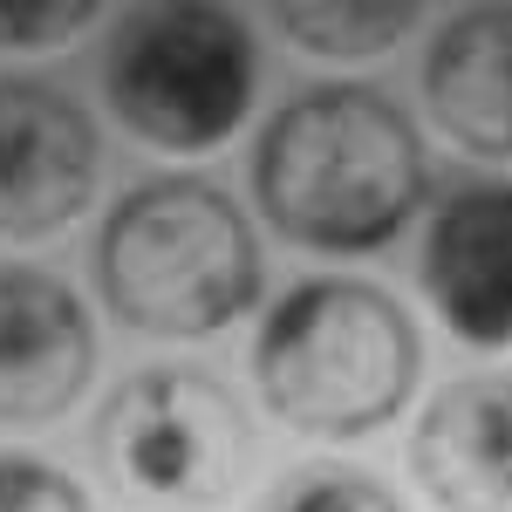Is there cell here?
<instances>
[{"label":"cell","mask_w":512,"mask_h":512,"mask_svg":"<svg viewBox=\"0 0 512 512\" xmlns=\"http://www.w3.org/2000/svg\"><path fill=\"white\" fill-rule=\"evenodd\" d=\"M103 178L96 117L55 82H0V239H55L76 226Z\"/></svg>","instance_id":"cell-6"},{"label":"cell","mask_w":512,"mask_h":512,"mask_svg":"<svg viewBox=\"0 0 512 512\" xmlns=\"http://www.w3.org/2000/svg\"><path fill=\"white\" fill-rule=\"evenodd\" d=\"M96 376V328L76 287L41 267H0V424L62 417Z\"/></svg>","instance_id":"cell-8"},{"label":"cell","mask_w":512,"mask_h":512,"mask_svg":"<svg viewBox=\"0 0 512 512\" xmlns=\"http://www.w3.org/2000/svg\"><path fill=\"white\" fill-rule=\"evenodd\" d=\"M260 512H403L396 492L369 472H349V465H301L274 485V499Z\"/></svg>","instance_id":"cell-12"},{"label":"cell","mask_w":512,"mask_h":512,"mask_svg":"<svg viewBox=\"0 0 512 512\" xmlns=\"http://www.w3.org/2000/svg\"><path fill=\"white\" fill-rule=\"evenodd\" d=\"M103 485L137 512H219L253 478V424L205 369H137L96 410Z\"/></svg>","instance_id":"cell-5"},{"label":"cell","mask_w":512,"mask_h":512,"mask_svg":"<svg viewBox=\"0 0 512 512\" xmlns=\"http://www.w3.org/2000/svg\"><path fill=\"white\" fill-rule=\"evenodd\" d=\"M410 478L437 512H512V369L458 376L424 403Z\"/></svg>","instance_id":"cell-9"},{"label":"cell","mask_w":512,"mask_h":512,"mask_svg":"<svg viewBox=\"0 0 512 512\" xmlns=\"http://www.w3.org/2000/svg\"><path fill=\"white\" fill-rule=\"evenodd\" d=\"M260 96V41L233 7H137L103 48L110 117L164 158L233 137Z\"/></svg>","instance_id":"cell-4"},{"label":"cell","mask_w":512,"mask_h":512,"mask_svg":"<svg viewBox=\"0 0 512 512\" xmlns=\"http://www.w3.org/2000/svg\"><path fill=\"white\" fill-rule=\"evenodd\" d=\"M89 21V0H0V48H62Z\"/></svg>","instance_id":"cell-14"},{"label":"cell","mask_w":512,"mask_h":512,"mask_svg":"<svg viewBox=\"0 0 512 512\" xmlns=\"http://www.w3.org/2000/svg\"><path fill=\"white\" fill-rule=\"evenodd\" d=\"M424 110L465 158L512 164V7H465L431 35Z\"/></svg>","instance_id":"cell-10"},{"label":"cell","mask_w":512,"mask_h":512,"mask_svg":"<svg viewBox=\"0 0 512 512\" xmlns=\"http://www.w3.org/2000/svg\"><path fill=\"white\" fill-rule=\"evenodd\" d=\"M260 239L205 178H151L117 198L96 233V287L110 315L158 342H205L260 301Z\"/></svg>","instance_id":"cell-2"},{"label":"cell","mask_w":512,"mask_h":512,"mask_svg":"<svg viewBox=\"0 0 512 512\" xmlns=\"http://www.w3.org/2000/svg\"><path fill=\"white\" fill-rule=\"evenodd\" d=\"M274 28L294 48L308 55H328V62H369L396 48L403 35H417V7L410 0H335V7H308V0H287L274 7Z\"/></svg>","instance_id":"cell-11"},{"label":"cell","mask_w":512,"mask_h":512,"mask_svg":"<svg viewBox=\"0 0 512 512\" xmlns=\"http://www.w3.org/2000/svg\"><path fill=\"white\" fill-rule=\"evenodd\" d=\"M260 219L315 253H383L431 192L424 130L369 82H315L280 103L253 144Z\"/></svg>","instance_id":"cell-1"},{"label":"cell","mask_w":512,"mask_h":512,"mask_svg":"<svg viewBox=\"0 0 512 512\" xmlns=\"http://www.w3.org/2000/svg\"><path fill=\"white\" fill-rule=\"evenodd\" d=\"M424 301L465 349H512V178H465L431 205L417 246Z\"/></svg>","instance_id":"cell-7"},{"label":"cell","mask_w":512,"mask_h":512,"mask_svg":"<svg viewBox=\"0 0 512 512\" xmlns=\"http://www.w3.org/2000/svg\"><path fill=\"white\" fill-rule=\"evenodd\" d=\"M424 376L410 308L369 280H301L253 335V383L280 424L308 437H369Z\"/></svg>","instance_id":"cell-3"},{"label":"cell","mask_w":512,"mask_h":512,"mask_svg":"<svg viewBox=\"0 0 512 512\" xmlns=\"http://www.w3.org/2000/svg\"><path fill=\"white\" fill-rule=\"evenodd\" d=\"M0 512H89V492L48 458L0 451Z\"/></svg>","instance_id":"cell-13"}]
</instances>
